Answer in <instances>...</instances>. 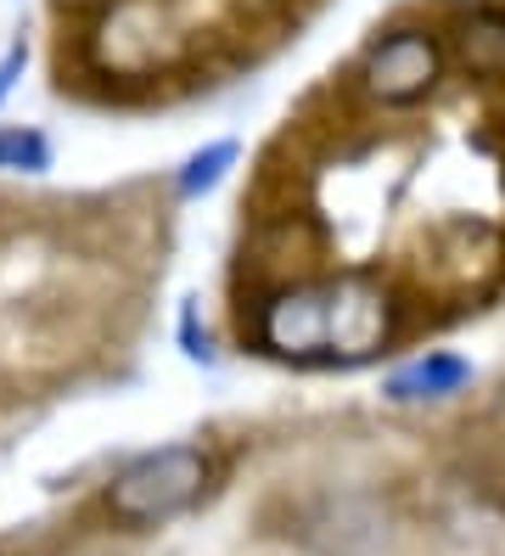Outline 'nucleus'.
<instances>
[{"label": "nucleus", "mask_w": 505, "mask_h": 556, "mask_svg": "<svg viewBox=\"0 0 505 556\" xmlns=\"http://www.w3.org/2000/svg\"><path fill=\"white\" fill-rule=\"evenodd\" d=\"M393 332V304L370 276L281 287L258 309V338L287 359H365Z\"/></svg>", "instance_id": "f257e3e1"}, {"label": "nucleus", "mask_w": 505, "mask_h": 556, "mask_svg": "<svg viewBox=\"0 0 505 556\" xmlns=\"http://www.w3.org/2000/svg\"><path fill=\"white\" fill-rule=\"evenodd\" d=\"M202 483H209V462H202V450L168 444V450H152V455H141V462H129L113 478L108 506L124 522H163V517L186 511L202 495Z\"/></svg>", "instance_id": "f03ea898"}, {"label": "nucleus", "mask_w": 505, "mask_h": 556, "mask_svg": "<svg viewBox=\"0 0 505 556\" xmlns=\"http://www.w3.org/2000/svg\"><path fill=\"white\" fill-rule=\"evenodd\" d=\"M175 51V23L157 0H113L96 28V62L108 74H152Z\"/></svg>", "instance_id": "7ed1b4c3"}, {"label": "nucleus", "mask_w": 505, "mask_h": 556, "mask_svg": "<svg viewBox=\"0 0 505 556\" xmlns=\"http://www.w3.org/2000/svg\"><path fill=\"white\" fill-rule=\"evenodd\" d=\"M438 85V46L416 28L404 35H388L377 51L365 56V90L388 108H404V102H421V96Z\"/></svg>", "instance_id": "20e7f679"}, {"label": "nucleus", "mask_w": 505, "mask_h": 556, "mask_svg": "<svg viewBox=\"0 0 505 556\" xmlns=\"http://www.w3.org/2000/svg\"><path fill=\"white\" fill-rule=\"evenodd\" d=\"M466 377H471L466 359H455V354H427V359H416V366L393 371L388 394H393V400H432V394H455Z\"/></svg>", "instance_id": "39448f33"}, {"label": "nucleus", "mask_w": 505, "mask_h": 556, "mask_svg": "<svg viewBox=\"0 0 505 556\" xmlns=\"http://www.w3.org/2000/svg\"><path fill=\"white\" fill-rule=\"evenodd\" d=\"M460 56L471 74H505V17L500 12H478L460 28Z\"/></svg>", "instance_id": "423d86ee"}, {"label": "nucleus", "mask_w": 505, "mask_h": 556, "mask_svg": "<svg viewBox=\"0 0 505 556\" xmlns=\"http://www.w3.org/2000/svg\"><path fill=\"white\" fill-rule=\"evenodd\" d=\"M230 163H236V147H230V141L202 147V152L186 163V169H180V198H202V191H214Z\"/></svg>", "instance_id": "0eeeda50"}, {"label": "nucleus", "mask_w": 505, "mask_h": 556, "mask_svg": "<svg viewBox=\"0 0 505 556\" xmlns=\"http://www.w3.org/2000/svg\"><path fill=\"white\" fill-rule=\"evenodd\" d=\"M51 147L34 129H0V169H46Z\"/></svg>", "instance_id": "6e6552de"}, {"label": "nucleus", "mask_w": 505, "mask_h": 556, "mask_svg": "<svg viewBox=\"0 0 505 556\" xmlns=\"http://www.w3.org/2000/svg\"><path fill=\"white\" fill-rule=\"evenodd\" d=\"M17 68H23V46H12V56L0 62V96L12 90V79H17Z\"/></svg>", "instance_id": "1a4fd4ad"}, {"label": "nucleus", "mask_w": 505, "mask_h": 556, "mask_svg": "<svg viewBox=\"0 0 505 556\" xmlns=\"http://www.w3.org/2000/svg\"><path fill=\"white\" fill-rule=\"evenodd\" d=\"M74 7H79V0H74Z\"/></svg>", "instance_id": "9d476101"}]
</instances>
